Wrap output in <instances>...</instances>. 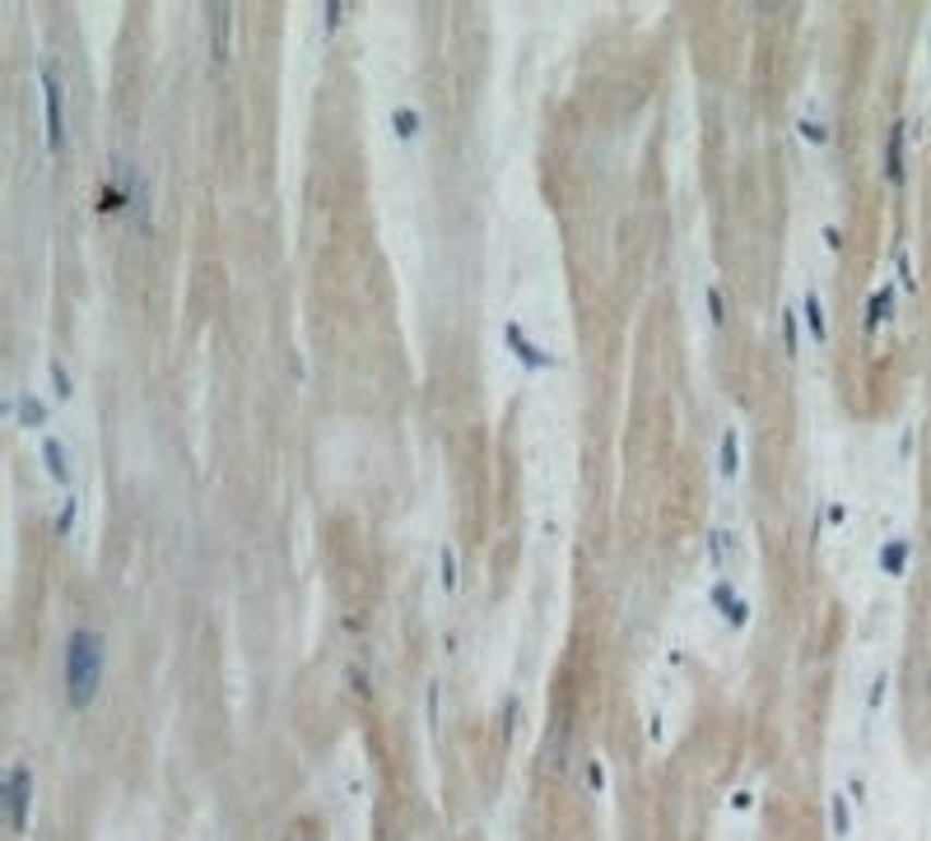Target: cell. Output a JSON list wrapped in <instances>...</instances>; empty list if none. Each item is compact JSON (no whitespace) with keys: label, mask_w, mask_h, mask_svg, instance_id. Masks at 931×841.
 Here are the masks:
<instances>
[{"label":"cell","mask_w":931,"mask_h":841,"mask_svg":"<svg viewBox=\"0 0 931 841\" xmlns=\"http://www.w3.org/2000/svg\"><path fill=\"white\" fill-rule=\"evenodd\" d=\"M797 330H801L797 326V312H783V344H787L791 358H797Z\"/></svg>","instance_id":"cell-18"},{"label":"cell","mask_w":931,"mask_h":841,"mask_svg":"<svg viewBox=\"0 0 931 841\" xmlns=\"http://www.w3.org/2000/svg\"><path fill=\"white\" fill-rule=\"evenodd\" d=\"M438 582H443V590H457V549H443V558H438Z\"/></svg>","instance_id":"cell-15"},{"label":"cell","mask_w":931,"mask_h":841,"mask_svg":"<svg viewBox=\"0 0 931 841\" xmlns=\"http://www.w3.org/2000/svg\"><path fill=\"white\" fill-rule=\"evenodd\" d=\"M71 525H75V502H65L57 516V535H71Z\"/></svg>","instance_id":"cell-22"},{"label":"cell","mask_w":931,"mask_h":841,"mask_svg":"<svg viewBox=\"0 0 931 841\" xmlns=\"http://www.w3.org/2000/svg\"><path fill=\"white\" fill-rule=\"evenodd\" d=\"M709 600L722 609V619H727L732 627H746V623H750V605H746V600H736V590H732L727 582H717V586L709 590Z\"/></svg>","instance_id":"cell-6"},{"label":"cell","mask_w":931,"mask_h":841,"mask_svg":"<svg viewBox=\"0 0 931 841\" xmlns=\"http://www.w3.org/2000/svg\"><path fill=\"white\" fill-rule=\"evenodd\" d=\"M890 307H894V289H881L871 297V312H867V330H875L885 317H890Z\"/></svg>","instance_id":"cell-12"},{"label":"cell","mask_w":931,"mask_h":841,"mask_svg":"<svg viewBox=\"0 0 931 841\" xmlns=\"http://www.w3.org/2000/svg\"><path fill=\"white\" fill-rule=\"evenodd\" d=\"M834 828L848 832V809H843V800H834Z\"/></svg>","instance_id":"cell-23"},{"label":"cell","mask_w":931,"mask_h":841,"mask_svg":"<svg viewBox=\"0 0 931 841\" xmlns=\"http://www.w3.org/2000/svg\"><path fill=\"white\" fill-rule=\"evenodd\" d=\"M47 418V405L38 395H20V424H28V428H38Z\"/></svg>","instance_id":"cell-13"},{"label":"cell","mask_w":931,"mask_h":841,"mask_svg":"<svg viewBox=\"0 0 931 841\" xmlns=\"http://www.w3.org/2000/svg\"><path fill=\"white\" fill-rule=\"evenodd\" d=\"M904 563H908V545H899V539L881 549V568L885 572H904Z\"/></svg>","instance_id":"cell-14"},{"label":"cell","mask_w":931,"mask_h":841,"mask_svg":"<svg viewBox=\"0 0 931 841\" xmlns=\"http://www.w3.org/2000/svg\"><path fill=\"white\" fill-rule=\"evenodd\" d=\"M344 14H350V5H340V0H326V5H322V24H326V33H336V28L344 24Z\"/></svg>","instance_id":"cell-16"},{"label":"cell","mask_w":931,"mask_h":841,"mask_svg":"<svg viewBox=\"0 0 931 841\" xmlns=\"http://www.w3.org/2000/svg\"><path fill=\"white\" fill-rule=\"evenodd\" d=\"M504 340H508V349H512V354L522 358L527 367H536V373H545V367H549V354H545V349L531 344V336H527V330L517 326V321H508V326H504Z\"/></svg>","instance_id":"cell-5"},{"label":"cell","mask_w":931,"mask_h":841,"mask_svg":"<svg viewBox=\"0 0 931 841\" xmlns=\"http://www.w3.org/2000/svg\"><path fill=\"white\" fill-rule=\"evenodd\" d=\"M205 20H210V57H215V65H223V61H229L233 10H229V5H210V10H205Z\"/></svg>","instance_id":"cell-4"},{"label":"cell","mask_w":931,"mask_h":841,"mask_svg":"<svg viewBox=\"0 0 931 841\" xmlns=\"http://www.w3.org/2000/svg\"><path fill=\"white\" fill-rule=\"evenodd\" d=\"M709 317H713V326L727 321V307H722V293L717 289H709Z\"/></svg>","instance_id":"cell-21"},{"label":"cell","mask_w":931,"mask_h":841,"mask_svg":"<svg viewBox=\"0 0 931 841\" xmlns=\"http://www.w3.org/2000/svg\"><path fill=\"white\" fill-rule=\"evenodd\" d=\"M801 135L810 139V145H824V139H830V131H824V126H815V121H810V117H801Z\"/></svg>","instance_id":"cell-20"},{"label":"cell","mask_w":931,"mask_h":841,"mask_svg":"<svg viewBox=\"0 0 931 841\" xmlns=\"http://www.w3.org/2000/svg\"><path fill=\"white\" fill-rule=\"evenodd\" d=\"M736 470H740V437L736 432H722V475L736 479Z\"/></svg>","instance_id":"cell-11"},{"label":"cell","mask_w":931,"mask_h":841,"mask_svg":"<svg viewBox=\"0 0 931 841\" xmlns=\"http://www.w3.org/2000/svg\"><path fill=\"white\" fill-rule=\"evenodd\" d=\"M51 387H57L61 400L71 395V377H65V363H61V358H51Z\"/></svg>","instance_id":"cell-19"},{"label":"cell","mask_w":931,"mask_h":841,"mask_svg":"<svg viewBox=\"0 0 931 841\" xmlns=\"http://www.w3.org/2000/svg\"><path fill=\"white\" fill-rule=\"evenodd\" d=\"M28 809H33V772L20 763V767H10V777H5V814H10L14 832L28 828Z\"/></svg>","instance_id":"cell-2"},{"label":"cell","mask_w":931,"mask_h":841,"mask_svg":"<svg viewBox=\"0 0 931 841\" xmlns=\"http://www.w3.org/2000/svg\"><path fill=\"white\" fill-rule=\"evenodd\" d=\"M102 688V637L94 627H75L65 637V703L89 707Z\"/></svg>","instance_id":"cell-1"},{"label":"cell","mask_w":931,"mask_h":841,"mask_svg":"<svg viewBox=\"0 0 931 841\" xmlns=\"http://www.w3.org/2000/svg\"><path fill=\"white\" fill-rule=\"evenodd\" d=\"M512 726H517V703H508V711H504V730L512 734Z\"/></svg>","instance_id":"cell-24"},{"label":"cell","mask_w":931,"mask_h":841,"mask_svg":"<svg viewBox=\"0 0 931 841\" xmlns=\"http://www.w3.org/2000/svg\"><path fill=\"white\" fill-rule=\"evenodd\" d=\"M885 182H904V121H894L885 139Z\"/></svg>","instance_id":"cell-7"},{"label":"cell","mask_w":931,"mask_h":841,"mask_svg":"<svg viewBox=\"0 0 931 841\" xmlns=\"http://www.w3.org/2000/svg\"><path fill=\"white\" fill-rule=\"evenodd\" d=\"M43 98H47V145L61 149L65 145V94H61V80L51 65H43Z\"/></svg>","instance_id":"cell-3"},{"label":"cell","mask_w":931,"mask_h":841,"mask_svg":"<svg viewBox=\"0 0 931 841\" xmlns=\"http://www.w3.org/2000/svg\"><path fill=\"white\" fill-rule=\"evenodd\" d=\"M732 549V539H727V531H709V553H713V563H727V553Z\"/></svg>","instance_id":"cell-17"},{"label":"cell","mask_w":931,"mask_h":841,"mask_svg":"<svg viewBox=\"0 0 931 841\" xmlns=\"http://www.w3.org/2000/svg\"><path fill=\"white\" fill-rule=\"evenodd\" d=\"M43 461H47V470H51V479H57V484L71 479V470H65V451H61L57 437H47V442H43Z\"/></svg>","instance_id":"cell-9"},{"label":"cell","mask_w":931,"mask_h":841,"mask_svg":"<svg viewBox=\"0 0 931 841\" xmlns=\"http://www.w3.org/2000/svg\"><path fill=\"white\" fill-rule=\"evenodd\" d=\"M801 317H806V330L815 336L820 344L830 340V317H824V307H820V293L815 289H806V297H801Z\"/></svg>","instance_id":"cell-8"},{"label":"cell","mask_w":931,"mask_h":841,"mask_svg":"<svg viewBox=\"0 0 931 841\" xmlns=\"http://www.w3.org/2000/svg\"><path fill=\"white\" fill-rule=\"evenodd\" d=\"M391 131H396V139H406V145H410V139L420 135V112L415 108H396L391 112Z\"/></svg>","instance_id":"cell-10"}]
</instances>
